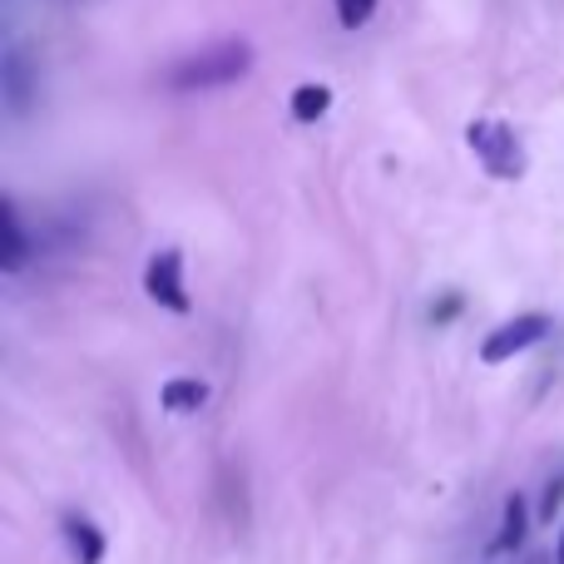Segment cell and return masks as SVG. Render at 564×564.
Returning a JSON list of instances; mask_svg holds the SVG:
<instances>
[{
  "instance_id": "1",
  "label": "cell",
  "mask_w": 564,
  "mask_h": 564,
  "mask_svg": "<svg viewBox=\"0 0 564 564\" xmlns=\"http://www.w3.org/2000/svg\"><path fill=\"white\" fill-rule=\"evenodd\" d=\"M253 59L258 55L248 40H214L208 50H194V55L174 59V65L164 69V89H174V95H204V89L238 85V79H248Z\"/></svg>"
},
{
  "instance_id": "2",
  "label": "cell",
  "mask_w": 564,
  "mask_h": 564,
  "mask_svg": "<svg viewBox=\"0 0 564 564\" xmlns=\"http://www.w3.org/2000/svg\"><path fill=\"white\" fill-rule=\"evenodd\" d=\"M466 144H470V154H476V164L486 169L496 184H520V178H525V169H530L525 144H520V134L506 119H470Z\"/></svg>"
},
{
  "instance_id": "3",
  "label": "cell",
  "mask_w": 564,
  "mask_h": 564,
  "mask_svg": "<svg viewBox=\"0 0 564 564\" xmlns=\"http://www.w3.org/2000/svg\"><path fill=\"white\" fill-rule=\"evenodd\" d=\"M550 332H555V317H550V312H516V317L500 322V327L480 341V361H486V367H500V361L540 347Z\"/></svg>"
},
{
  "instance_id": "4",
  "label": "cell",
  "mask_w": 564,
  "mask_h": 564,
  "mask_svg": "<svg viewBox=\"0 0 564 564\" xmlns=\"http://www.w3.org/2000/svg\"><path fill=\"white\" fill-rule=\"evenodd\" d=\"M144 297L159 302L164 312H174V317H188L194 297H188L184 253H178V248H159V253L144 263Z\"/></svg>"
},
{
  "instance_id": "5",
  "label": "cell",
  "mask_w": 564,
  "mask_h": 564,
  "mask_svg": "<svg viewBox=\"0 0 564 564\" xmlns=\"http://www.w3.org/2000/svg\"><path fill=\"white\" fill-rule=\"evenodd\" d=\"M59 535H65L75 564H105L109 540H105V530H99L89 516H75V510H69V516H59Z\"/></svg>"
},
{
  "instance_id": "6",
  "label": "cell",
  "mask_w": 564,
  "mask_h": 564,
  "mask_svg": "<svg viewBox=\"0 0 564 564\" xmlns=\"http://www.w3.org/2000/svg\"><path fill=\"white\" fill-rule=\"evenodd\" d=\"M159 406H164L169 416H194V411L208 406V381H198V377H169L164 387H159Z\"/></svg>"
},
{
  "instance_id": "7",
  "label": "cell",
  "mask_w": 564,
  "mask_h": 564,
  "mask_svg": "<svg viewBox=\"0 0 564 564\" xmlns=\"http://www.w3.org/2000/svg\"><path fill=\"white\" fill-rule=\"evenodd\" d=\"M0 89H6L10 115H25L30 109V65H25V55H20V45H6V55H0Z\"/></svg>"
},
{
  "instance_id": "8",
  "label": "cell",
  "mask_w": 564,
  "mask_h": 564,
  "mask_svg": "<svg viewBox=\"0 0 564 564\" xmlns=\"http://www.w3.org/2000/svg\"><path fill=\"white\" fill-rule=\"evenodd\" d=\"M0 234H6V273H25V263H30V228H25V218H20V204L15 198H6L0 204Z\"/></svg>"
},
{
  "instance_id": "9",
  "label": "cell",
  "mask_w": 564,
  "mask_h": 564,
  "mask_svg": "<svg viewBox=\"0 0 564 564\" xmlns=\"http://www.w3.org/2000/svg\"><path fill=\"white\" fill-rule=\"evenodd\" d=\"M525 530H530L525 496H510V500H506V510H500V530H496V540H490V555H510V550H520Z\"/></svg>"
},
{
  "instance_id": "10",
  "label": "cell",
  "mask_w": 564,
  "mask_h": 564,
  "mask_svg": "<svg viewBox=\"0 0 564 564\" xmlns=\"http://www.w3.org/2000/svg\"><path fill=\"white\" fill-rule=\"evenodd\" d=\"M288 109H292L297 124H317V119L332 109V89L327 85H297L292 89V99H288Z\"/></svg>"
},
{
  "instance_id": "11",
  "label": "cell",
  "mask_w": 564,
  "mask_h": 564,
  "mask_svg": "<svg viewBox=\"0 0 564 564\" xmlns=\"http://www.w3.org/2000/svg\"><path fill=\"white\" fill-rule=\"evenodd\" d=\"M332 10H337L341 30H361L371 15H377V0H332Z\"/></svg>"
},
{
  "instance_id": "12",
  "label": "cell",
  "mask_w": 564,
  "mask_h": 564,
  "mask_svg": "<svg viewBox=\"0 0 564 564\" xmlns=\"http://www.w3.org/2000/svg\"><path fill=\"white\" fill-rule=\"evenodd\" d=\"M564 506V476H555L545 486V500H540V520H555V510Z\"/></svg>"
},
{
  "instance_id": "13",
  "label": "cell",
  "mask_w": 564,
  "mask_h": 564,
  "mask_svg": "<svg viewBox=\"0 0 564 564\" xmlns=\"http://www.w3.org/2000/svg\"><path fill=\"white\" fill-rule=\"evenodd\" d=\"M460 317V292H446V297L431 302V322H456Z\"/></svg>"
},
{
  "instance_id": "14",
  "label": "cell",
  "mask_w": 564,
  "mask_h": 564,
  "mask_svg": "<svg viewBox=\"0 0 564 564\" xmlns=\"http://www.w3.org/2000/svg\"><path fill=\"white\" fill-rule=\"evenodd\" d=\"M555 564H564V535H560V550H555Z\"/></svg>"
}]
</instances>
